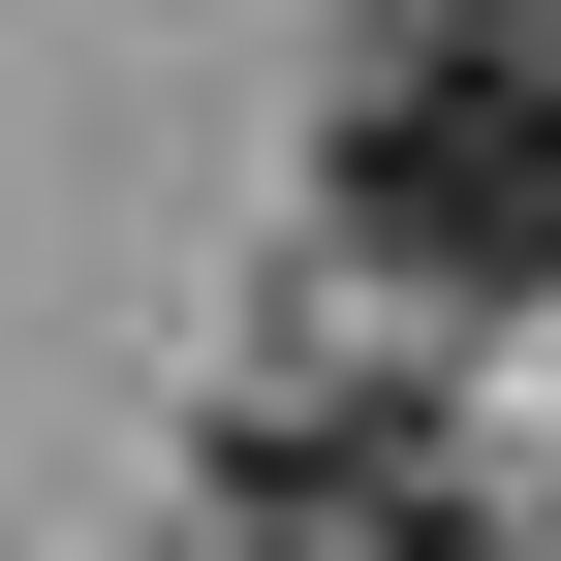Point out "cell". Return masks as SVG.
Here are the masks:
<instances>
[{
  "label": "cell",
  "mask_w": 561,
  "mask_h": 561,
  "mask_svg": "<svg viewBox=\"0 0 561 561\" xmlns=\"http://www.w3.org/2000/svg\"><path fill=\"white\" fill-rule=\"evenodd\" d=\"M312 187H343V250L405 312H530L561 280V0H375Z\"/></svg>",
  "instance_id": "1"
}]
</instances>
